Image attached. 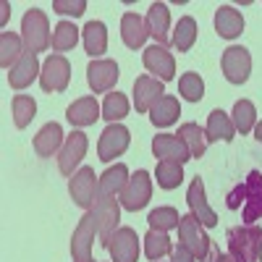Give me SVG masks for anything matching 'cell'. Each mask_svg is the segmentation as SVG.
<instances>
[{
	"instance_id": "6da1fadb",
	"label": "cell",
	"mask_w": 262,
	"mask_h": 262,
	"mask_svg": "<svg viewBox=\"0 0 262 262\" xmlns=\"http://www.w3.org/2000/svg\"><path fill=\"white\" fill-rule=\"evenodd\" d=\"M228 210H242L244 226H254V221L262 217V173L252 170L244 184H238L226 196Z\"/></svg>"
},
{
	"instance_id": "7a4b0ae2",
	"label": "cell",
	"mask_w": 262,
	"mask_h": 262,
	"mask_svg": "<svg viewBox=\"0 0 262 262\" xmlns=\"http://www.w3.org/2000/svg\"><path fill=\"white\" fill-rule=\"evenodd\" d=\"M21 39H24V50L27 53H42L50 48V24H48V16L45 11L39 8H29L21 18Z\"/></svg>"
},
{
	"instance_id": "3957f363",
	"label": "cell",
	"mask_w": 262,
	"mask_h": 262,
	"mask_svg": "<svg viewBox=\"0 0 262 262\" xmlns=\"http://www.w3.org/2000/svg\"><path fill=\"white\" fill-rule=\"evenodd\" d=\"M262 228L259 226H236L228 231V254L236 262H259Z\"/></svg>"
},
{
	"instance_id": "277c9868",
	"label": "cell",
	"mask_w": 262,
	"mask_h": 262,
	"mask_svg": "<svg viewBox=\"0 0 262 262\" xmlns=\"http://www.w3.org/2000/svg\"><path fill=\"white\" fill-rule=\"evenodd\" d=\"M179 238H181V244H184L196 259H207V257H210V236L205 233V226L196 221L191 212H189V215H181Z\"/></svg>"
},
{
	"instance_id": "5b68a950",
	"label": "cell",
	"mask_w": 262,
	"mask_h": 262,
	"mask_svg": "<svg viewBox=\"0 0 262 262\" xmlns=\"http://www.w3.org/2000/svg\"><path fill=\"white\" fill-rule=\"evenodd\" d=\"M92 212H95V217H97L100 242H102V247L107 249V247H111L113 233L118 231V223H121V202H116L113 196H100V194H97Z\"/></svg>"
},
{
	"instance_id": "8992f818",
	"label": "cell",
	"mask_w": 262,
	"mask_h": 262,
	"mask_svg": "<svg viewBox=\"0 0 262 262\" xmlns=\"http://www.w3.org/2000/svg\"><path fill=\"white\" fill-rule=\"evenodd\" d=\"M95 236H100L97 217H95V212H86L79 221V226L74 231V238H71V257H74V262H95L92 259Z\"/></svg>"
},
{
	"instance_id": "52a82bcc",
	"label": "cell",
	"mask_w": 262,
	"mask_h": 262,
	"mask_svg": "<svg viewBox=\"0 0 262 262\" xmlns=\"http://www.w3.org/2000/svg\"><path fill=\"white\" fill-rule=\"evenodd\" d=\"M97 184H100V179L95 176V168H90V165L79 168L74 173V179L69 181V191H71L74 205L81 207V210H90L97 200Z\"/></svg>"
},
{
	"instance_id": "ba28073f",
	"label": "cell",
	"mask_w": 262,
	"mask_h": 262,
	"mask_svg": "<svg viewBox=\"0 0 262 262\" xmlns=\"http://www.w3.org/2000/svg\"><path fill=\"white\" fill-rule=\"evenodd\" d=\"M152 196V179L147 170H137L134 176L128 179L126 189L121 191V207L128 210V212H137L142 210Z\"/></svg>"
},
{
	"instance_id": "9c48e42d",
	"label": "cell",
	"mask_w": 262,
	"mask_h": 262,
	"mask_svg": "<svg viewBox=\"0 0 262 262\" xmlns=\"http://www.w3.org/2000/svg\"><path fill=\"white\" fill-rule=\"evenodd\" d=\"M71 81V63L63 55H50L42 63V74H39V84L45 92H63Z\"/></svg>"
},
{
	"instance_id": "30bf717a",
	"label": "cell",
	"mask_w": 262,
	"mask_h": 262,
	"mask_svg": "<svg viewBox=\"0 0 262 262\" xmlns=\"http://www.w3.org/2000/svg\"><path fill=\"white\" fill-rule=\"evenodd\" d=\"M131 144V134L128 128L121 126V123H111L102 134H100V144H97V155L102 163H111L116 158H121L123 152L128 149Z\"/></svg>"
},
{
	"instance_id": "8fae6325",
	"label": "cell",
	"mask_w": 262,
	"mask_h": 262,
	"mask_svg": "<svg viewBox=\"0 0 262 262\" xmlns=\"http://www.w3.org/2000/svg\"><path fill=\"white\" fill-rule=\"evenodd\" d=\"M221 66H223V76L231 84H244L249 79V71H252V55L242 45H231L228 50H223Z\"/></svg>"
},
{
	"instance_id": "7c38bea8",
	"label": "cell",
	"mask_w": 262,
	"mask_h": 262,
	"mask_svg": "<svg viewBox=\"0 0 262 262\" xmlns=\"http://www.w3.org/2000/svg\"><path fill=\"white\" fill-rule=\"evenodd\" d=\"M86 147H90V139H86L84 131H74V134L66 137V142L58 152V168L63 176H74V168L86 155Z\"/></svg>"
},
{
	"instance_id": "4fadbf2b",
	"label": "cell",
	"mask_w": 262,
	"mask_h": 262,
	"mask_svg": "<svg viewBox=\"0 0 262 262\" xmlns=\"http://www.w3.org/2000/svg\"><path fill=\"white\" fill-rule=\"evenodd\" d=\"M107 252H111L113 262H137L139 259V236H137V231L128 228V226H121L113 233Z\"/></svg>"
},
{
	"instance_id": "5bb4252c",
	"label": "cell",
	"mask_w": 262,
	"mask_h": 262,
	"mask_svg": "<svg viewBox=\"0 0 262 262\" xmlns=\"http://www.w3.org/2000/svg\"><path fill=\"white\" fill-rule=\"evenodd\" d=\"M118 66L116 60H92L86 66V81H90L92 92L102 95V92H111L116 81H118Z\"/></svg>"
},
{
	"instance_id": "9a60e30c",
	"label": "cell",
	"mask_w": 262,
	"mask_h": 262,
	"mask_svg": "<svg viewBox=\"0 0 262 262\" xmlns=\"http://www.w3.org/2000/svg\"><path fill=\"white\" fill-rule=\"evenodd\" d=\"M186 202H189V210L191 215L200 221L205 228H215L217 226V215L212 212V207L207 205V196H205V184L202 179L196 176L191 184H189V191H186Z\"/></svg>"
},
{
	"instance_id": "2e32d148",
	"label": "cell",
	"mask_w": 262,
	"mask_h": 262,
	"mask_svg": "<svg viewBox=\"0 0 262 262\" xmlns=\"http://www.w3.org/2000/svg\"><path fill=\"white\" fill-rule=\"evenodd\" d=\"M152 152H155V158H160V160H173V163H181V165L186 160H191V152L179 134H158L152 139Z\"/></svg>"
},
{
	"instance_id": "e0dca14e",
	"label": "cell",
	"mask_w": 262,
	"mask_h": 262,
	"mask_svg": "<svg viewBox=\"0 0 262 262\" xmlns=\"http://www.w3.org/2000/svg\"><path fill=\"white\" fill-rule=\"evenodd\" d=\"M144 69L149 74H155V79H160L163 84L170 81L176 76V60L168 53V48H160V45H152L144 50Z\"/></svg>"
},
{
	"instance_id": "ac0fdd59",
	"label": "cell",
	"mask_w": 262,
	"mask_h": 262,
	"mask_svg": "<svg viewBox=\"0 0 262 262\" xmlns=\"http://www.w3.org/2000/svg\"><path fill=\"white\" fill-rule=\"evenodd\" d=\"M163 81L155 76H139L134 81V105H137V113H149L152 105H155L163 97Z\"/></svg>"
},
{
	"instance_id": "d6986e66",
	"label": "cell",
	"mask_w": 262,
	"mask_h": 262,
	"mask_svg": "<svg viewBox=\"0 0 262 262\" xmlns=\"http://www.w3.org/2000/svg\"><path fill=\"white\" fill-rule=\"evenodd\" d=\"M147 29H149V37L158 39V45L165 48L170 42V11L165 3H152L149 11H147Z\"/></svg>"
},
{
	"instance_id": "ffe728a7",
	"label": "cell",
	"mask_w": 262,
	"mask_h": 262,
	"mask_svg": "<svg viewBox=\"0 0 262 262\" xmlns=\"http://www.w3.org/2000/svg\"><path fill=\"white\" fill-rule=\"evenodd\" d=\"M63 128H60V123H45L39 131H37V137H34V152L39 158H53L55 152H60V147H63Z\"/></svg>"
},
{
	"instance_id": "44dd1931",
	"label": "cell",
	"mask_w": 262,
	"mask_h": 262,
	"mask_svg": "<svg viewBox=\"0 0 262 262\" xmlns=\"http://www.w3.org/2000/svg\"><path fill=\"white\" fill-rule=\"evenodd\" d=\"M121 37H123V45L131 48V50H137L142 48L147 37H149V29H147V21L137 13H123L121 18Z\"/></svg>"
},
{
	"instance_id": "7402d4cb",
	"label": "cell",
	"mask_w": 262,
	"mask_h": 262,
	"mask_svg": "<svg viewBox=\"0 0 262 262\" xmlns=\"http://www.w3.org/2000/svg\"><path fill=\"white\" fill-rule=\"evenodd\" d=\"M39 74H42V69H39V63H37V55L34 53H24V55H21V60L11 69L8 84L13 86V90H24V86H29Z\"/></svg>"
},
{
	"instance_id": "603a6c76",
	"label": "cell",
	"mask_w": 262,
	"mask_h": 262,
	"mask_svg": "<svg viewBox=\"0 0 262 262\" xmlns=\"http://www.w3.org/2000/svg\"><path fill=\"white\" fill-rule=\"evenodd\" d=\"M215 32L223 39H236L244 32V16L233 6H221L215 11Z\"/></svg>"
},
{
	"instance_id": "cb8c5ba5",
	"label": "cell",
	"mask_w": 262,
	"mask_h": 262,
	"mask_svg": "<svg viewBox=\"0 0 262 262\" xmlns=\"http://www.w3.org/2000/svg\"><path fill=\"white\" fill-rule=\"evenodd\" d=\"M100 113H102V107L97 105L95 97H81V100H76L74 105H69L66 118H69L74 126H92L97 118H102Z\"/></svg>"
},
{
	"instance_id": "d4e9b609",
	"label": "cell",
	"mask_w": 262,
	"mask_h": 262,
	"mask_svg": "<svg viewBox=\"0 0 262 262\" xmlns=\"http://www.w3.org/2000/svg\"><path fill=\"white\" fill-rule=\"evenodd\" d=\"M128 184V168L123 163H116L113 168H107L102 176H100V184H97V194L100 196H116L126 189Z\"/></svg>"
},
{
	"instance_id": "484cf974",
	"label": "cell",
	"mask_w": 262,
	"mask_h": 262,
	"mask_svg": "<svg viewBox=\"0 0 262 262\" xmlns=\"http://www.w3.org/2000/svg\"><path fill=\"white\" fill-rule=\"evenodd\" d=\"M181 116V105L176 97H170V95H163L155 105H152V111H149V121L155 123L158 128H165V126H173L179 121Z\"/></svg>"
},
{
	"instance_id": "4316f807",
	"label": "cell",
	"mask_w": 262,
	"mask_h": 262,
	"mask_svg": "<svg viewBox=\"0 0 262 262\" xmlns=\"http://www.w3.org/2000/svg\"><path fill=\"white\" fill-rule=\"evenodd\" d=\"M233 134H236V126H233V121L228 118V113H223L221 107H217V111H212L210 118H207V128H205L207 142H231Z\"/></svg>"
},
{
	"instance_id": "83f0119b",
	"label": "cell",
	"mask_w": 262,
	"mask_h": 262,
	"mask_svg": "<svg viewBox=\"0 0 262 262\" xmlns=\"http://www.w3.org/2000/svg\"><path fill=\"white\" fill-rule=\"evenodd\" d=\"M24 39H21L16 32H3L0 34V66L3 69H13V66L21 60V55H24Z\"/></svg>"
},
{
	"instance_id": "f1b7e54d",
	"label": "cell",
	"mask_w": 262,
	"mask_h": 262,
	"mask_svg": "<svg viewBox=\"0 0 262 262\" xmlns=\"http://www.w3.org/2000/svg\"><path fill=\"white\" fill-rule=\"evenodd\" d=\"M81 37H84V50L92 58H100L107 50V29H105L102 21H90V24L81 29Z\"/></svg>"
},
{
	"instance_id": "f546056e",
	"label": "cell",
	"mask_w": 262,
	"mask_h": 262,
	"mask_svg": "<svg viewBox=\"0 0 262 262\" xmlns=\"http://www.w3.org/2000/svg\"><path fill=\"white\" fill-rule=\"evenodd\" d=\"M194 42H196V21L191 16L179 18L176 29H173V34H170V45L179 53H189L194 48Z\"/></svg>"
},
{
	"instance_id": "4dcf8cb0",
	"label": "cell",
	"mask_w": 262,
	"mask_h": 262,
	"mask_svg": "<svg viewBox=\"0 0 262 262\" xmlns=\"http://www.w3.org/2000/svg\"><path fill=\"white\" fill-rule=\"evenodd\" d=\"M179 137H181V139H184V144L189 147L191 160L205 155V149H207V137H205V131H202L200 126H196V123H184V126L179 128Z\"/></svg>"
},
{
	"instance_id": "1f68e13d",
	"label": "cell",
	"mask_w": 262,
	"mask_h": 262,
	"mask_svg": "<svg viewBox=\"0 0 262 262\" xmlns=\"http://www.w3.org/2000/svg\"><path fill=\"white\" fill-rule=\"evenodd\" d=\"M173 247H170V238L165 231H155V228H149V233L144 236V254L152 259V262H158L160 257L170 254Z\"/></svg>"
},
{
	"instance_id": "d6a6232c",
	"label": "cell",
	"mask_w": 262,
	"mask_h": 262,
	"mask_svg": "<svg viewBox=\"0 0 262 262\" xmlns=\"http://www.w3.org/2000/svg\"><path fill=\"white\" fill-rule=\"evenodd\" d=\"M79 42V29L71 24V21H60V24L53 29V50L55 53H66V50H74Z\"/></svg>"
},
{
	"instance_id": "836d02e7",
	"label": "cell",
	"mask_w": 262,
	"mask_h": 262,
	"mask_svg": "<svg viewBox=\"0 0 262 262\" xmlns=\"http://www.w3.org/2000/svg\"><path fill=\"white\" fill-rule=\"evenodd\" d=\"M181 181H184L181 163H173V160H160L158 163V186L160 189L170 191V189H176Z\"/></svg>"
},
{
	"instance_id": "e575fe53",
	"label": "cell",
	"mask_w": 262,
	"mask_h": 262,
	"mask_svg": "<svg viewBox=\"0 0 262 262\" xmlns=\"http://www.w3.org/2000/svg\"><path fill=\"white\" fill-rule=\"evenodd\" d=\"M126 116H128V100H126V95H121V92L105 95L102 118L111 121V123H116V121H121V118H126Z\"/></svg>"
},
{
	"instance_id": "d590c367",
	"label": "cell",
	"mask_w": 262,
	"mask_h": 262,
	"mask_svg": "<svg viewBox=\"0 0 262 262\" xmlns=\"http://www.w3.org/2000/svg\"><path fill=\"white\" fill-rule=\"evenodd\" d=\"M257 123V111L249 100H238L233 105V126L236 131H242V134H249Z\"/></svg>"
},
{
	"instance_id": "8d00e7d4",
	"label": "cell",
	"mask_w": 262,
	"mask_h": 262,
	"mask_svg": "<svg viewBox=\"0 0 262 262\" xmlns=\"http://www.w3.org/2000/svg\"><path fill=\"white\" fill-rule=\"evenodd\" d=\"M34 113H37V102L29 95H16L13 97V123H16V128H27L32 123Z\"/></svg>"
},
{
	"instance_id": "74e56055",
	"label": "cell",
	"mask_w": 262,
	"mask_h": 262,
	"mask_svg": "<svg viewBox=\"0 0 262 262\" xmlns=\"http://www.w3.org/2000/svg\"><path fill=\"white\" fill-rule=\"evenodd\" d=\"M149 228H155V231H170V228H179L181 223V215L179 210H173V207H158V210H152L149 212Z\"/></svg>"
},
{
	"instance_id": "f35d334b",
	"label": "cell",
	"mask_w": 262,
	"mask_h": 262,
	"mask_svg": "<svg viewBox=\"0 0 262 262\" xmlns=\"http://www.w3.org/2000/svg\"><path fill=\"white\" fill-rule=\"evenodd\" d=\"M179 92H181L184 100H189V102H200V100L205 97V81L200 79V74L189 71V74H184V76L179 79Z\"/></svg>"
},
{
	"instance_id": "ab89813d",
	"label": "cell",
	"mask_w": 262,
	"mask_h": 262,
	"mask_svg": "<svg viewBox=\"0 0 262 262\" xmlns=\"http://www.w3.org/2000/svg\"><path fill=\"white\" fill-rule=\"evenodd\" d=\"M53 8L55 13H63V16H81L86 11V3L84 0H53Z\"/></svg>"
},
{
	"instance_id": "60d3db41",
	"label": "cell",
	"mask_w": 262,
	"mask_h": 262,
	"mask_svg": "<svg viewBox=\"0 0 262 262\" xmlns=\"http://www.w3.org/2000/svg\"><path fill=\"white\" fill-rule=\"evenodd\" d=\"M170 262H196V257H194L184 244H179L176 249H173V259H170Z\"/></svg>"
},
{
	"instance_id": "b9f144b4",
	"label": "cell",
	"mask_w": 262,
	"mask_h": 262,
	"mask_svg": "<svg viewBox=\"0 0 262 262\" xmlns=\"http://www.w3.org/2000/svg\"><path fill=\"white\" fill-rule=\"evenodd\" d=\"M212 262H236V259H233L231 254H221V252H215V254H212Z\"/></svg>"
},
{
	"instance_id": "7bdbcfd3",
	"label": "cell",
	"mask_w": 262,
	"mask_h": 262,
	"mask_svg": "<svg viewBox=\"0 0 262 262\" xmlns=\"http://www.w3.org/2000/svg\"><path fill=\"white\" fill-rule=\"evenodd\" d=\"M254 137H257V142H262V121L254 126Z\"/></svg>"
},
{
	"instance_id": "ee69618b",
	"label": "cell",
	"mask_w": 262,
	"mask_h": 262,
	"mask_svg": "<svg viewBox=\"0 0 262 262\" xmlns=\"http://www.w3.org/2000/svg\"><path fill=\"white\" fill-rule=\"evenodd\" d=\"M8 13H11V6H8V3H3V24L8 21Z\"/></svg>"
},
{
	"instance_id": "f6af8a7d",
	"label": "cell",
	"mask_w": 262,
	"mask_h": 262,
	"mask_svg": "<svg viewBox=\"0 0 262 262\" xmlns=\"http://www.w3.org/2000/svg\"><path fill=\"white\" fill-rule=\"evenodd\" d=\"M259 262H262V247H259Z\"/></svg>"
}]
</instances>
